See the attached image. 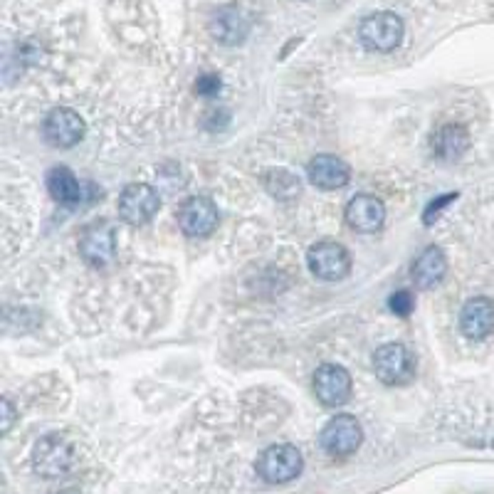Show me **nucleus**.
I'll return each mask as SVG.
<instances>
[{
  "label": "nucleus",
  "mask_w": 494,
  "mask_h": 494,
  "mask_svg": "<svg viewBox=\"0 0 494 494\" xmlns=\"http://www.w3.org/2000/svg\"><path fill=\"white\" fill-rule=\"evenodd\" d=\"M33 467L35 473L45 480H60L77 467V448L75 442L53 432L45 435L43 440H37L33 450Z\"/></svg>",
  "instance_id": "1"
},
{
  "label": "nucleus",
  "mask_w": 494,
  "mask_h": 494,
  "mask_svg": "<svg viewBox=\"0 0 494 494\" xmlns=\"http://www.w3.org/2000/svg\"><path fill=\"white\" fill-rule=\"evenodd\" d=\"M406 25L400 15L391 11H378L366 15L358 25V40L371 53H393L403 43Z\"/></svg>",
  "instance_id": "2"
},
{
  "label": "nucleus",
  "mask_w": 494,
  "mask_h": 494,
  "mask_svg": "<svg viewBox=\"0 0 494 494\" xmlns=\"http://www.w3.org/2000/svg\"><path fill=\"white\" fill-rule=\"evenodd\" d=\"M304 467L301 452L290 445V442H280V445H269L268 450L259 452L255 470L268 484H287L297 480Z\"/></svg>",
  "instance_id": "3"
},
{
  "label": "nucleus",
  "mask_w": 494,
  "mask_h": 494,
  "mask_svg": "<svg viewBox=\"0 0 494 494\" xmlns=\"http://www.w3.org/2000/svg\"><path fill=\"white\" fill-rule=\"evenodd\" d=\"M416 356L408 346L403 344H386L376 349L374 354V371L376 378L383 386H406L416 378Z\"/></svg>",
  "instance_id": "4"
},
{
  "label": "nucleus",
  "mask_w": 494,
  "mask_h": 494,
  "mask_svg": "<svg viewBox=\"0 0 494 494\" xmlns=\"http://www.w3.org/2000/svg\"><path fill=\"white\" fill-rule=\"evenodd\" d=\"M307 265L317 280L339 282L351 272V255L336 240H319L307 252Z\"/></svg>",
  "instance_id": "5"
},
{
  "label": "nucleus",
  "mask_w": 494,
  "mask_h": 494,
  "mask_svg": "<svg viewBox=\"0 0 494 494\" xmlns=\"http://www.w3.org/2000/svg\"><path fill=\"white\" fill-rule=\"evenodd\" d=\"M364 442V428L361 423L354 418V416H336L332 418L324 430L319 432V445L322 450L329 455V457H336V460H344V457H351Z\"/></svg>",
  "instance_id": "6"
},
{
  "label": "nucleus",
  "mask_w": 494,
  "mask_h": 494,
  "mask_svg": "<svg viewBox=\"0 0 494 494\" xmlns=\"http://www.w3.org/2000/svg\"><path fill=\"white\" fill-rule=\"evenodd\" d=\"M161 208V195L149 183H129L119 195V218L129 226H146Z\"/></svg>",
  "instance_id": "7"
},
{
  "label": "nucleus",
  "mask_w": 494,
  "mask_h": 494,
  "mask_svg": "<svg viewBox=\"0 0 494 494\" xmlns=\"http://www.w3.org/2000/svg\"><path fill=\"white\" fill-rule=\"evenodd\" d=\"M79 255L92 268H107L117 258V230L107 220L86 226L79 235Z\"/></svg>",
  "instance_id": "8"
},
{
  "label": "nucleus",
  "mask_w": 494,
  "mask_h": 494,
  "mask_svg": "<svg viewBox=\"0 0 494 494\" xmlns=\"http://www.w3.org/2000/svg\"><path fill=\"white\" fill-rule=\"evenodd\" d=\"M85 119L70 107H54L43 121L45 141L54 149H72L85 139Z\"/></svg>",
  "instance_id": "9"
},
{
  "label": "nucleus",
  "mask_w": 494,
  "mask_h": 494,
  "mask_svg": "<svg viewBox=\"0 0 494 494\" xmlns=\"http://www.w3.org/2000/svg\"><path fill=\"white\" fill-rule=\"evenodd\" d=\"M354 383H351V374L344 366L339 364H324L317 368L314 374V393L322 400L326 408H339L351 398Z\"/></svg>",
  "instance_id": "10"
},
{
  "label": "nucleus",
  "mask_w": 494,
  "mask_h": 494,
  "mask_svg": "<svg viewBox=\"0 0 494 494\" xmlns=\"http://www.w3.org/2000/svg\"><path fill=\"white\" fill-rule=\"evenodd\" d=\"M178 226L188 237H208L218 227V208L205 195H191L178 208Z\"/></svg>",
  "instance_id": "11"
},
{
  "label": "nucleus",
  "mask_w": 494,
  "mask_h": 494,
  "mask_svg": "<svg viewBox=\"0 0 494 494\" xmlns=\"http://www.w3.org/2000/svg\"><path fill=\"white\" fill-rule=\"evenodd\" d=\"M250 18L247 12L230 3V5H223L220 11L213 12V18L208 22V30L213 35V40H218L220 45L226 47H235V45H243L250 35Z\"/></svg>",
  "instance_id": "12"
},
{
  "label": "nucleus",
  "mask_w": 494,
  "mask_h": 494,
  "mask_svg": "<svg viewBox=\"0 0 494 494\" xmlns=\"http://www.w3.org/2000/svg\"><path fill=\"white\" fill-rule=\"evenodd\" d=\"M344 215L351 230L371 235V233H378L386 223V205L376 195L358 193L349 201Z\"/></svg>",
  "instance_id": "13"
},
{
  "label": "nucleus",
  "mask_w": 494,
  "mask_h": 494,
  "mask_svg": "<svg viewBox=\"0 0 494 494\" xmlns=\"http://www.w3.org/2000/svg\"><path fill=\"white\" fill-rule=\"evenodd\" d=\"M307 176L309 183H314L322 191H336L344 188L349 178H351V169L344 159L333 156V153H319L312 161L307 163Z\"/></svg>",
  "instance_id": "14"
},
{
  "label": "nucleus",
  "mask_w": 494,
  "mask_h": 494,
  "mask_svg": "<svg viewBox=\"0 0 494 494\" xmlns=\"http://www.w3.org/2000/svg\"><path fill=\"white\" fill-rule=\"evenodd\" d=\"M460 329L470 342H482L494 332V301L490 297H474L460 312Z\"/></svg>",
  "instance_id": "15"
},
{
  "label": "nucleus",
  "mask_w": 494,
  "mask_h": 494,
  "mask_svg": "<svg viewBox=\"0 0 494 494\" xmlns=\"http://www.w3.org/2000/svg\"><path fill=\"white\" fill-rule=\"evenodd\" d=\"M448 275V258L438 245L425 247L413 262V280L418 290H432L438 287Z\"/></svg>",
  "instance_id": "16"
},
{
  "label": "nucleus",
  "mask_w": 494,
  "mask_h": 494,
  "mask_svg": "<svg viewBox=\"0 0 494 494\" xmlns=\"http://www.w3.org/2000/svg\"><path fill=\"white\" fill-rule=\"evenodd\" d=\"M430 149L442 161H457L470 149V134L462 124H442L440 129L432 131Z\"/></svg>",
  "instance_id": "17"
},
{
  "label": "nucleus",
  "mask_w": 494,
  "mask_h": 494,
  "mask_svg": "<svg viewBox=\"0 0 494 494\" xmlns=\"http://www.w3.org/2000/svg\"><path fill=\"white\" fill-rule=\"evenodd\" d=\"M45 183H47V191L53 195V201L65 205V208H77V205L85 201L82 183H79V178L67 166H54V169H50Z\"/></svg>",
  "instance_id": "18"
},
{
  "label": "nucleus",
  "mask_w": 494,
  "mask_h": 494,
  "mask_svg": "<svg viewBox=\"0 0 494 494\" xmlns=\"http://www.w3.org/2000/svg\"><path fill=\"white\" fill-rule=\"evenodd\" d=\"M388 307H391V312L398 314V317H410L416 301H413V294H410L408 290H400L388 297Z\"/></svg>",
  "instance_id": "19"
},
{
  "label": "nucleus",
  "mask_w": 494,
  "mask_h": 494,
  "mask_svg": "<svg viewBox=\"0 0 494 494\" xmlns=\"http://www.w3.org/2000/svg\"><path fill=\"white\" fill-rule=\"evenodd\" d=\"M220 77L218 75H201L195 79V95H201V97H215L218 92H220Z\"/></svg>",
  "instance_id": "20"
},
{
  "label": "nucleus",
  "mask_w": 494,
  "mask_h": 494,
  "mask_svg": "<svg viewBox=\"0 0 494 494\" xmlns=\"http://www.w3.org/2000/svg\"><path fill=\"white\" fill-rule=\"evenodd\" d=\"M455 198H457V193H448V195H440V198H435V201H432V203L425 208V213H423V220H425V223H430V220H432V215L440 213L442 208H445V205H450V201H455Z\"/></svg>",
  "instance_id": "21"
},
{
  "label": "nucleus",
  "mask_w": 494,
  "mask_h": 494,
  "mask_svg": "<svg viewBox=\"0 0 494 494\" xmlns=\"http://www.w3.org/2000/svg\"><path fill=\"white\" fill-rule=\"evenodd\" d=\"M15 423V410H12V403L8 398H3V435H8Z\"/></svg>",
  "instance_id": "22"
},
{
  "label": "nucleus",
  "mask_w": 494,
  "mask_h": 494,
  "mask_svg": "<svg viewBox=\"0 0 494 494\" xmlns=\"http://www.w3.org/2000/svg\"><path fill=\"white\" fill-rule=\"evenodd\" d=\"M50 494H82L79 490H57V492H50Z\"/></svg>",
  "instance_id": "23"
}]
</instances>
